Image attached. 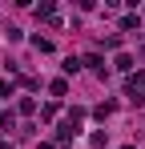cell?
<instances>
[{
  "mask_svg": "<svg viewBox=\"0 0 145 149\" xmlns=\"http://www.w3.org/2000/svg\"><path fill=\"white\" fill-rule=\"evenodd\" d=\"M0 97H12V85H4V81H0Z\"/></svg>",
  "mask_w": 145,
  "mask_h": 149,
  "instance_id": "obj_4",
  "label": "cell"
},
{
  "mask_svg": "<svg viewBox=\"0 0 145 149\" xmlns=\"http://www.w3.org/2000/svg\"><path fill=\"white\" fill-rule=\"evenodd\" d=\"M117 69H121V73H129V69H133V56H129V52H121V56H117Z\"/></svg>",
  "mask_w": 145,
  "mask_h": 149,
  "instance_id": "obj_1",
  "label": "cell"
},
{
  "mask_svg": "<svg viewBox=\"0 0 145 149\" xmlns=\"http://www.w3.org/2000/svg\"><path fill=\"white\" fill-rule=\"evenodd\" d=\"M121 28H125V32H133V28H141V20H137V16H125V20H121Z\"/></svg>",
  "mask_w": 145,
  "mask_h": 149,
  "instance_id": "obj_2",
  "label": "cell"
},
{
  "mask_svg": "<svg viewBox=\"0 0 145 149\" xmlns=\"http://www.w3.org/2000/svg\"><path fill=\"white\" fill-rule=\"evenodd\" d=\"M0 125H12V117H8V109L0 105Z\"/></svg>",
  "mask_w": 145,
  "mask_h": 149,
  "instance_id": "obj_3",
  "label": "cell"
}]
</instances>
